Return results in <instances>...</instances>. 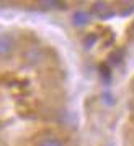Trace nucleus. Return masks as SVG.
Here are the masks:
<instances>
[{
	"label": "nucleus",
	"mask_w": 134,
	"mask_h": 146,
	"mask_svg": "<svg viewBox=\"0 0 134 146\" xmlns=\"http://www.w3.org/2000/svg\"><path fill=\"white\" fill-rule=\"evenodd\" d=\"M88 20H90V17H88L87 12H82V10H79V12H75L74 17H72V21H74L75 27H83V25H87Z\"/></svg>",
	"instance_id": "20e7f679"
},
{
	"label": "nucleus",
	"mask_w": 134,
	"mask_h": 146,
	"mask_svg": "<svg viewBox=\"0 0 134 146\" xmlns=\"http://www.w3.org/2000/svg\"><path fill=\"white\" fill-rule=\"evenodd\" d=\"M16 48V40L10 33H0V59L10 58L15 53Z\"/></svg>",
	"instance_id": "f257e3e1"
},
{
	"label": "nucleus",
	"mask_w": 134,
	"mask_h": 146,
	"mask_svg": "<svg viewBox=\"0 0 134 146\" xmlns=\"http://www.w3.org/2000/svg\"><path fill=\"white\" fill-rule=\"evenodd\" d=\"M39 5H43L44 8H64L66 7L62 2H41Z\"/></svg>",
	"instance_id": "423d86ee"
},
{
	"label": "nucleus",
	"mask_w": 134,
	"mask_h": 146,
	"mask_svg": "<svg viewBox=\"0 0 134 146\" xmlns=\"http://www.w3.org/2000/svg\"><path fill=\"white\" fill-rule=\"evenodd\" d=\"M108 10H110V7L105 2H97V3H93V8H92V12L95 15H98V17H105V13H106Z\"/></svg>",
	"instance_id": "39448f33"
},
{
	"label": "nucleus",
	"mask_w": 134,
	"mask_h": 146,
	"mask_svg": "<svg viewBox=\"0 0 134 146\" xmlns=\"http://www.w3.org/2000/svg\"><path fill=\"white\" fill-rule=\"evenodd\" d=\"M36 146H64V143L57 136H54V135H46V136L38 139Z\"/></svg>",
	"instance_id": "7ed1b4c3"
},
{
	"label": "nucleus",
	"mask_w": 134,
	"mask_h": 146,
	"mask_svg": "<svg viewBox=\"0 0 134 146\" xmlns=\"http://www.w3.org/2000/svg\"><path fill=\"white\" fill-rule=\"evenodd\" d=\"M43 59V51L38 49V48H31V49H28L26 53H25V61H26L28 64H38L41 62Z\"/></svg>",
	"instance_id": "f03ea898"
},
{
	"label": "nucleus",
	"mask_w": 134,
	"mask_h": 146,
	"mask_svg": "<svg viewBox=\"0 0 134 146\" xmlns=\"http://www.w3.org/2000/svg\"><path fill=\"white\" fill-rule=\"evenodd\" d=\"M133 31H134V21H133Z\"/></svg>",
	"instance_id": "0eeeda50"
}]
</instances>
